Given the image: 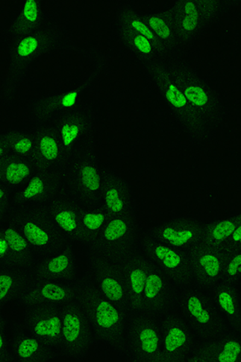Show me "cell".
I'll return each instance as SVG.
<instances>
[{
	"instance_id": "obj_1",
	"label": "cell",
	"mask_w": 241,
	"mask_h": 362,
	"mask_svg": "<svg viewBox=\"0 0 241 362\" xmlns=\"http://www.w3.org/2000/svg\"><path fill=\"white\" fill-rule=\"evenodd\" d=\"M66 31L52 19L39 30L8 45L9 62L0 83V103L9 106L18 95L32 64L57 50H79L69 42Z\"/></svg>"
},
{
	"instance_id": "obj_2",
	"label": "cell",
	"mask_w": 241,
	"mask_h": 362,
	"mask_svg": "<svg viewBox=\"0 0 241 362\" xmlns=\"http://www.w3.org/2000/svg\"><path fill=\"white\" fill-rule=\"evenodd\" d=\"M164 64L188 103L214 135L226 118L225 104L218 93L184 57H168Z\"/></svg>"
},
{
	"instance_id": "obj_3",
	"label": "cell",
	"mask_w": 241,
	"mask_h": 362,
	"mask_svg": "<svg viewBox=\"0 0 241 362\" xmlns=\"http://www.w3.org/2000/svg\"><path fill=\"white\" fill-rule=\"evenodd\" d=\"M240 3V0H177L163 11L172 22L182 43L190 51L211 25Z\"/></svg>"
},
{
	"instance_id": "obj_4",
	"label": "cell",
	"mask_w": 241,
	"mask_h": 362,
	"mask_svg": "<svg viewBox=\"0 0 241 362\" xmlns=\"http://www.w3.org/2000/svg\"><path fill=\"white\" fill-rule=\"evenodd\" d=\"M81 300L90 321L93 342L115 346L131 316L100 293L85 274H82Z\"/></svg>"
},
{
	"instance_id": "obj_5",
	"label": "cell",
	"mask_w": 241,
	"mask_h": 362,
	"mask_svg": "<svg viewBox=\"0 0 241 362\" xmlns=\"http://www.w3.org/2000/svg\"><path fill=\"white\" fill-rule=\"evenodd\" d=\"M146 78L154 85L167 107L173 112L176 120L192 144H201L208 141L211 134L204 122L187 101L183 93L174 83L167 71L164 60L143 65Z\"/></svg>"
},
{
	"instance_id": "obj_6",
	"label": "cell",
	"mask_w": 241,
	"mask_h": 362,
	"mask_svg": "<svg viewBox=\"0 0 241 362\" xmlns=\"http://www.w3.org/2000/svg\"><path fill=\"white\" fill-rule=\"evenodd\" d=\"M95 149L96 144L69 151L60 172L64 187L81 204L101 202V168Z\"/></svg>"
},
{
	"instance_id": "obj_7",
	"label": "cell",
	"mask_w": 241,
	"mask_h": 362,
	"mask_svg": "<svg viewBox=\"0 0 241 362\" xmlns=\"http://www.w3.org/2000/svg\"><path fill=\"white\" fill-rule=\"evenodd\" d=\"M115 346L127 361L162 362L160 317L143 313L131 315Z\"/></svg>"
},
{
	"instance_id": "obj_8",
	"label": "cell",
	"mask_w": 241,
	"mask_h": 362,
	"mask_svg": "<svg viewBox=\"0 0 241 362\" xmlns=\"http://www.w3.org/2000/svg\"><path fill=\"white\" fill-rule=\"evenodd\" d=\"M175 306L196 332L199 343L223 328L208 291L192 283L178 288Z\"/></svg>"
},
{
	"instance_id": "obj_9",
	"label": "cell",
	"mask_w": 241,
	"mask_h": 362,
	"mask_svg": "<svg viewBox=\"0 0 241 362\" xmlns=\"http://www.w3.org/2000/svg\"><path fill=\"white\" fill-rule=\"evenodd\" d=\"M93 343L90 321L80 296L78 300L62 305V328L59 355L64 359L84 361L90 354Z\"/></svg>"
},
{
	"instance_id": "obj_10",
	"label": "cell",
	"mask_w": 241,
	"mask_h": 362,
	"mask_svg": "<svg viewBox=\"0 0 241 362\" xmlns=\"http://www.w3.org/2000/svg\"><path fill=\"white\" fill-rule=\"evenodd\" d=\"M162 362H192L199 339L175 306L160 317Z\"/></svg>"
},
{
	"instance_id": "obj_11",
	"label": "cell",
	"mask_w": 241,
	"mask_h": 362,
	"mask_svg": "<svg viewBox=\"0 0 241 362\" xmlns=\"http://www.w3.org/2000/svg\"><path fill=\"white\" fill-rule=\"evenodd\" d=\"M9 216L31 245L38 259L70 242L41 210L10 208Z\"/></svg>"
},
{
	"instance_id": "obj_12",
	"label": "cell",
	"mask_w": 241,
	"mask_h": 362,
	"mask_svg": "<svg viewBox=\"0 0 241 362\" xmlns=\"http://www.w3.org/2000/svg\"><path fill=\"white\" fill-rule=\"evenodd\" d=\"M141 230L139 216L111 218L96 240L86 249V255L105 259L117 258L137 243Z\"/></svg>"
},
{
	"instance_id": "obj_13",
	"label": "cell",
	"mask_w": 241,
	"mask_h": 362,
	"mask_svg": "<svg viewBox=\"0 0 241 362\" xmlns=\"http://www.w3.org/2000/svg\"><path fill=\"white\" fill-rule=\"evenodd\" d=\"M86 276L105 297L131 316L130 299L119 258L105 259L86 255Z\"/></svg>"
},
{
	"instance_id": "obj_14",
	"label": "cell",
	"mask_w": 241,
	"mask_h": 362,
	"mask_svg": "<svg viewBox=\"0 0 241 362\" xmlns=\"http://www.w3.org/2000/svg\"><path fill=\"white\" fill-rule=\"evenodd\" d=\"M102 69L93 71L78 88L49 93L31 99L27 103L28 119L33 126L49 125L83 102L86 90Z\"/></svg>"
},
{
	"instance_id": "obj_15",
	"label": "cell",
	"mask_w": 241,
	"mask_h": 362,
	"mask_svg": "<svg viewBox=\"0 0 241 362\" xmlns=\"http://www.w3.org/2000/svg\"><path fill=\"white\" fill-rule=\"evenodd\" d=\"M95 110L92 104L82 102L51 124L60 139L64 153L88 145H95L94 135Z\"/></svg>"
},
{
	"instance_id": "obj_16",
	"label": "cell",
	"mask_w": 241,
	"mask_h": 362,
	"mask_svg": "<svg viewBox=\"0 0 241 362\" xmlns=\"http://www.w3.org/2000/svg\"><path fill=\"white\" fill-rule=\"evenodd\" d=\"M139 242L148 259L177 288L192 283L187 251L168 246L141 230Z\"/></svg>"
},
{
	"instance_id": "obj_17",
	"label": "cell",
	"mask_w": 241,
	"mask_h": 362,
	"mask_svg": "<svg viewBox=\"0 0 241 362\" xmlns=\"http://www.w3.org/2000/svg\"><path fill=\"white\" fill-rule=\"evenodd\" d=\"M18 320L23 328L50 344L59 353L62 328V305L29 303L23 306L21 317Z\"/></svg>"
},
{
	"instance_id": "obj_18",
	"label": "cell",
	"mask_w": 241,
	"mask_h": 362,
	"mask_svg": "<svg viewBox=\"0 0 241 362\" xmlns=\"http://www.w3.org/2000/svg\"><path fill=\"white\" fill-rule=\"evenodd\" d=\"M64 186L60 175L37 169L33 176L14 192L10 208L41 210Z\"/></svg>"
},
{
	"instance_id": "obj_19",
	"label": "cell",
	"mask_w": 241,
	"mask_h": 362,
	"mask_svg": "<svg viewBox=\"0 0 241 362\" xmlns=\"http://www.w3.org/2000/svg\"><path fill=\"white\" fill-rule=\"evenodd\" d=\"M81 293V284H69L57 280L38 278L28 274V278L18 299L20 306L29 303H52L64 305L78 300Z\"/></svg>"
},
{
	"instance_id": "obj_20",
	"label": "cell",
	"mask_w": 241,
	"mask_h": 362,
	"mask_svg": "<svg viewBox=\"0 0 241 362\" xmlns=\"http://www.w3.org/2000/svg\"><path fill=\"white\" fill-rule=\"evenodd\" d=\"M101 203L111 218L139 216V204L130 184L107 165L101 168Z\"/></svg>"
},
{
	"instance_id": "obj_21",
	"label": "cell",
	"mask_w": 241,
	"mask_h": 362,
	"mask_svg": "<svg viewBox=\"0 0 241 362\" xmlns=\"http://www.w3.org/2000/svg\"><path fill=\"white\" fill-rule=\"evenodd\" d=\"M205 221L188 216L161 221L143 230L157 240L187 251L201 240Z\"/></svg>"
},
{
	"instance_id": "obj_22",
	"label": "cell",
	"mask_w": 241,
	"mask_h": 362,
	"mask_svg": "<svg viewBox=\"0 0 241 362\" xmlns=\"http://www.w3.org/2000/svg\"><path fill=\"white\" fill-rule=\"evenodd\" d=\"M60 358L57 350L23 328L10 323L7 362H49Z\"/></svg>"
},
{
	"instance_id": "obj_23",
	"label": "cell",
	"mask_w": 241,
	"mask_h": 362,
	"mask_svg": "<svg viewBox=\"0 0 241 362\" xmlns=\"http://www.w3.org/2000/svg\"><path fill=\"white\" fill-rule=\"evenodd\" d=\"M177 289L172 280L148 259V276L139 313L161 317L175 307Z\"/></svg>"
},
{
	"instance_id": "obj_24",
	"label": "cell",
	"mask_w": 241,
	"mask_h": 362,
	"mask_svg": "<svg viewBox=\"0 0 241 362\" xmlns=\"http://www.w3.org/2000/svg\"><path fill=\"white\" fill-rule=\"evenodd\" d=\"M73 245L72 242H67L51 253L41 257L28 271L29 274L64 283L81 284L82 274L76 264Z\"/></svg>"
},
{
	"instance_id": "obj_25",
	"label": "cell",
	"mask_w": 241,
	"mask_h": 362,
	"mask_svg": "<svg viewBox=\"0 0 241 362\" xmlns=\"http://www.w3.org/2000/svg\"><path fill=\"white\" fill-rule=\"evenodd\" d=\"M41 211L68 240L80 243V203L66 187Z\"/></svg>"
},
{
	"instance_id": "obj_26",
	"label": "cell",
	"mask_w": 241,
	"mask_h": 362,
	"mask_svg": "<svg viewBox=\"0 0 241 362\" xmlns=\"http://www.w3.org/2000/svg\"><path fill=\"white\" fill-rule=\"evenodd\" d=\"M187 253L193 284L208 289L221 281L223 250L197 243Z\"/></svg>"
},
{
	"instance_id": "obj_27",
	"label": "cell",
	"mask_w": 241,
	"mask_h": 362,
	"mask_svg": "<svg viewBox=\"0 0 241 362\" xmlns=\"http://www.w3.org/2000/svg\"><path fill=\"white\" fill-rule=\"evenodd\" d=\"M117 258L125 279L132 315L138 314L140 313L146 279L148 276V257L140 247L138 240L131 250Z\"/></svg>"
},
{
	"instance_id": "obj_28",
	"label": "cell",
	"mask_w": 241,
	"mask_h": 362,
	"mask_svg": "<svg viewBox=\"0 0 241 362\" xmlns=\"http://www.w3.org/2000/svg\"><path fill=\"white\" fill-rule=\"evenodd\" d=\"M241 330L223 328L199 343L192 362H240Z\"/></svg>"
},
{
	"instance_id": "obj_29",
	"label": "cell",
	"mask_w": 241,
	"mask_h": 362,
	"mask_svg": "<svg viewBox=\"0 0 241 362\" xmlns=\"http://www.w3.org/2000/svg\"><path fill=\"white\" fill-rule=\"evenodd\" d=\"M35 151L33 162L39 170L60 175L66 153L51 125L33 126Z\"/></svg>"
},
{
	"instance_id": "obj_30",
	"label": "cell",
	"mask_w": 241,
	"mask_h": 362,
	"mask_svg": "<svg viewBox=\"0 0 241 362\" xmlns=\"http://www.w3.org/2000/svg\"><path fill=\"white\" fill-rule=\"evenodd\" d=\"M52 17L46 13L40 0H27L11 20L4 33L8 45L28 36L43 28Z\"/></svg>"
},
{
	"instance_id": "obj_31",
	"label": "cell",
	"mask_w": 241,
	"mask_h": 362,
	"mask_svg": "<svg viewBox=\"0 0 241 362\" xmlns=\"http://www.w3.org/2000/svg\"><path fill=\"white\" fill-rule=\"evenodd\" d=\"M206 290L214 303L223 328L241 330L239 286L221 281Z\"/></svg>"
},
{
	"instance_id": "obj_32",
	"label": "cell",
	"mask_w": 241,
	"mask_h": 362,
	"mask_svg": "<svg viewBox=\"0 0 241 362\" xmlns=\"http://www.w3.org/2000/svg\"><path fill=\"white\" fill-rule=\"evenodd\" d=\"M143 16L148 25L154 33L161 44L164 52L168 57H184L188 51L182 43L179 34L176 32L173 23L164 11L151 13L143 11Z\"/></svg>"
},
{
	"instance_id": "obj_33",
	"label": "cell",
	"mask_w": 241,
	"mask_h": 362,
	"mask_svg": "<svg viewBox=\"0 0 241 362\" xmlns=\"http://www.w3.org/2000/svg\"><path fill=\"white\" fill-rule=\"evenodd\" d=\"M4 237L8 249V265L29 271L36 264L38 257L13 219L8 218L4 226Z\"/></svg>"
},
{
	"instance_id": "obj_34",
	"label": "cell",
	"mask_w": 241,
	"mask_h": 362,
	"mask_svg": "<svg viewBox=\"0 0 241 362\" xmlns=\"http://www.w3.org/2000/svg\"><path fill=\"white\" fill-rule=\"evenodd\" d=\"M110 218V215L101 202L80 204V244L86 249L89 248Z\"/></svg>"
},
{
	"instance_id": "obj_35",
	"label": "cell",
	"mask_w": 241,
	"mask_h": 362,
	"mask_svg": "<svg viewBox=\"0 0 241 362\" xmlns=\"http://www.w3.org/2000/svg\"><path fill=\"white\" fill-rule=\"evenodd\" d=\"M36 170L32 160L10 153L0 160V183L8 187L14 194Z\"/></svg>"
},
{
	"instance_id": "obj_36",
	"label": "cell",
	"mask_w": 241,
	"mask_h": 362,
	"mask_svg": "<svg viewBox=\"0 0 241 362\" xmlns=\"http://www.w3.org/2000/svg\"><path fill=\"white\" fill-rule=\"evenodd\" d=\"M116 35L125 48L139 61L145 64L160 60H165L164 57L156 47L150 40L137 33L129 29L120 23L114 22Z\"/></svg>"
},
{
	"instance_id": "obj_37",
	"label": "cell",
	"mask_w": 241,
	"mask_h": 362,
	"mask_svg": "<svg viewBox=\"0 0 241 362\" xmlns=\"http://www.w3.org/2000/svg\"><path fill=\"white\" fill-rule=\"evenodd\" d=\"M114 22L142 35L143 37L150 40L164 57L167 58L155 35L146 23L143 16V11L137 7L136 4L133 1L119 4L115 11Z\"/></svg>"
},
{
	"instance_id": "obj_38",
	"label": "cell",
	"mask_w": 241,
	"mask_h": 362,
	"mask_svg": "<svg viewBox=\"0 0 241 362\" xmlns=\"http://www.w3.org/2000/svg\"><path fill=\"white\" fill-rule=\"evenodd\" d=\"M241 224L240 214H236L228 217L216 219L206 223L201 240L202 243L211 247L223 250L229 237L236 228Z\"/></svg>"
},
{
	"instance_id": "obj_39",
	"label": "cell",
	"mask_w": 241,
	"mask_h": 362,
	"mask_svg": "<svg viewBox=\"0 0 241 362\" xmlns=\"http://www.w3.org/2000/svg\"><path fill=\"white\" fill-rule=\"evenodd\" d=\"M28 271L13 265H4L0 269V310L7 303L18 299L25 287Z\"/></svg>"
},
{
	"instance_id": "obj_40",
	"label": "cell",
	"mask_w": 241,
	"mask_h": 362,
	"mask_svg": "<svg viewBox=\"0 0 241 362\" xmlns=\"http://www.w3.org/2000/svg\"><path fill=\"white\" fill-rule=\"evenodd\" d=\"M4 132L11 153L33 160L35 151V135L33 127H14Z\"/></svg>"
},
{
	"instance_id": "obj_41",
	"label": "cell",
	"mask_w": 241,
	"mask_h": 362,
	"mask_svg": "<svg viewBox=\"0 0 241 362\" xmlns=\"http://www.w3.org/2000/svg\"><path fill=\"white\" fill-rule=\"evenodd\" d=\"M240 276L241 248L223 250L221 281L240 286Z\"/></svg>"
},
{
	"instance_id": "obj_42",
	"label": "cell",
	"mask_w": 241,
	"mask_h": 362,
	"mask_svg": "<svg viewBox=\"0 0 241 362\" xmlns=\"http://www.w3.org/2000/svg\"><path fill=\"white\" fill-rule=\"evenodd\" d=\"M10 323L0 310V362H7Z\"/></svg>"
},
{
	"instance_id": "obj_43",
	"label": "cell",
	"mask_w": 241,
	"mask_h": 362,
	"mask_svg": "<svg viewBox=\"0 0 241 362\" xmlns=\"http://www.w3.org/2000/svg\"><path fill=\"white\" fill-rule=\"evenodd\" d=\"M13 191L0 183V211L10 208L11 199H13Z\"/></svg>"
},
{
	"instance_id": "obj_44",
	"label": "cell",
	"mask_w": 241,
	"mask_h": 362,
	"mask_svg": "<svg viewBox=\"0 0 241 362\" xmlns=\"http://www.w3.org/2000/svg\"><path fill=\"white\" fill-rule=\"evenodd\" d=\"M241 248V224L234 230L230 237H229L225 250Z\"/></svg>"
},
{
	"instance_id": "obj_45",
	"label": "cell",
	"mask_w": 241,
	"mask_h": 362,
	"mask_svg": "<svg viewBox=\"0 0 241 362\" xmlns=\"http://www.w3.org/2000/svg\"><path fill=\"white\" fill-rule=\"evenodd\" d=\"M8 153H10V151L7 141H6L4 132H0V160Z\"/></svg>"
},
{
	"instance_id": "obj_46",
	"label": "cell",
	"mask_w": 241,
	"mask_h": 362,
	"mask_svg": "<svg viewBox=\"0 0 241 362\" xmlns=\"http://www.w3.org/2000/svg\"><path fill=\"white\" fill-rule=\"evenodd\" d=\"M4 265L2 264L1 262H0V269H1V268L4 267Z\"/></svg>"
}]
</instances>
